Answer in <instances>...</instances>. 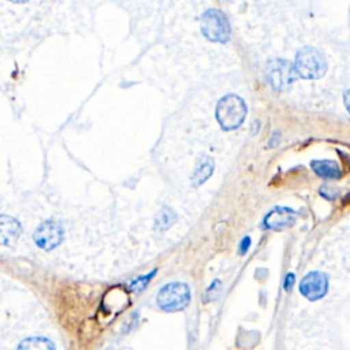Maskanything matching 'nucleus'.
Returning a JSON list of instances; mask_svg holds the SVG:
<instances>
[{
    "label": "nucleus",
    "instance_id": "6",
    "mask_svg": "<svg viewBox=\"0 0 350 350\" xmlns=\"http://www.w3.org/2000/svg\"><path fill=\"white\" fill-rule=\"evenodd\" d=\"M297 74L294 66L286 60H272L268 66V79L275 89H284L293 83Z\"/></svg>",
    "mask_w": 350,
    "mask_h": 350
},
{
    "label": "nucleus",
    "instance_id": "13",
    "mask_svg": "<svg viewBox=\"0 0 350 350\" xmlns=\"http://www.w3.org/2000/svg\"><path fill=\"white\" fill-rule=\"evenodd\" d=\"M176 220V215L172 209L170 208H164L159 212L157 217H156V228L160 231L167 230L170 226H172V223Z\"/></svg>",
    "mask_w": 350,
    "mask_h": 350
},
{
    "label": "nucleus",
    "instance_id": "16",
    "mask_svg": "<svg viewBox=\"0 0 350 350\" xmlns=\"http://www.w3.org/2000/svg\"><path fill=\"white\" fill-rule=\"evenodd\" d=\"M249 246H250V238L246 237V238L242 239V243H241V246H239L241 253H245V252L249 249Z\"/></svg>",
    "mask_w": 350,
    "mask_h": 350
},
{
    "label": "nucleus",
    "instance_id": "14",
    "mask_svg": "<svg viewBox=\"0 0 350 350\" xmlns=\"http://www.w3.org/2000/svg\"><path fill=\"white\" fill-rule=\"evenodd\" d=\"M154 272H156V271H152L149 275L137 278L135 280H133V282L130 283V287H131L133 290H135V291H141L142 288H145V286L148 284V282L154 276Z\"/></svg>",
    "mask_w": 350,
    "mask_h": 350
},
{
    "label": "nucleus",
    "instance_id": "2",
    "mask_svg": "<svg viewBox=\"0 0 350 350\" xmlns=\"http://www.w3.org/2000/svg\"><path fill=\"white\" fill-rule=\"evenodd\" d=\"M246 104L235 94L223 97L216 107V118L220 126L226 130L237 129L246 116Z\"/></svg>",
    "mask_w": 350,
    "mask_h": 350
},
{
    "label": "nucleus",
    "instance_id": "7",
    "mask_svg": "<svg viewBox=\"0 0 350 350\" xmlns=\"http://www.w3.org/2000/svg\"><path fill=\"white\" fill-rule=\"evenodd\" d=\"M328 288L327 276L320 272H310L308 273L299 284V293L308 298L309 301L320 299L325 295Z\"/></svg>",
    "mask_w": 350,
    "mask_h": 350
},
{
    "label": "nucleus",
    "instance_id": "9",
    "mask_svg": "<svg viewBox=\"0 0 350 350\" xmlns=\"http://www.w3.org/2000/svg\"><path fill=\"white\" fill-rule=\"evenodd\" d=\"M21 234V224L14 217L0 215V243L10 246Z\"/></svg>",
    "mask_w": 350,
    "mask_h": 350
},
{
    "label": "nucleus",
    "instance_id": "8",
    "mask_svg": "<svg viewBox=\"0 0 350 350\" xmlns=\"http://www.w3.org/2000/svg\"><path fill=\"white\" fill-rule=\"evenodd\" d=\"M294 219H295V213L290 208H286V206L275 208L265 216V226L268 228L280 230L293 224Z\"/></svg>",
    "mask_w": 350,
    "mask_h": 350
},
{
    "label": "nucleus",
    "instance_id": "12",
    "mask_svg": "<svg viewBox=\"0 0 350 350\" xmlns=\"http://www.w3.org/2000/svg\"><path fill=\"white\" fill-rule=\"evenodd\" d=\"M16 350H55L52 342L45 338H27L22 340Z\"/></svg>",
    "mask_w": 350,
    "mask_h": 350
},
{
    "label": "nucleus",
    "instance_id": "5",
    "mask_svg": "<svg viewBox=\"0 0 350 350\" xmlns=\"http://www.w3.org/2000/svg\"><path fill=\"white\" fill-rule=\"evenodd\" d=\"M63 238V230L59 223L53 220L42 221L34 231L33 239L38 247L44 250H51L56 247Z\"/></svg>",
    "mask_w": 350,
    "mask_h": 350
},
{
    "label": "nucleus",
    "instance_id": "4",
    "mask_svg": "<svg viewBox=\"0 0 350 350\" xmlns=\"http://www.w3.org/2000/svg\"><path fill=\"white\" fill-rule=\"evenodd\" d=\"M201 29L206 38L216 42H226L230 38V25L219 10H208L201 16Z\"/></svg>",
    "mask_w": 350,
    "mask_h": 350
},
{
    "label": "nucleus",
    "instance_id": "3",
    "mask_svg": "<svg viewBox=\"0 0 350 350\" xmlns=\"http://www.w3.org/2000/svg\"><path fill=\"white\" fill-rule=\"evenodd\" d=\"M157 305L165 312H178L190 302V288L186 283H168L157 294Z\"/></svg>",
    "mask_w": 350,
    "mask_h": 350
},
{
    "label": "nucleus",
    "instance_id": "10",
    "mask_svg": "<svg viewBox=\"0 0 350 350\" xmlns=\"http://www.w3.org/2000/svg\"><path fill=\"white\" fill-rule=\"evenodd\" d=\"M312 170L321 178L334 179L340 176V170L335 161L331 160H314L310 164Z\"/></svg>",
    "mask_w": 350,
    "mask_h": 350
},
{
    "label": "nucleus",
    "instance_id": "17",
    "mask_svg": "<svg viewBox=\"0 0 350 350\" xmlns=\"http://www.w3.org/2000/svg\"><path fill=\"white\" fill-rule=\"evenodd\" d=\"M345 104H346V107H347V109L350 112V90L345 94Z\"/></svg>",
    "mask_w": 350,
    "mask_h": 350
},
{
    "label": "nucleus",
    "instance_id": "15",
    "mask_svg": "<svg viewBox=\"0 0 350 350\" xmlns=\"http://www.w3.org/2000/svg\"><path fill=\"white\" fill-rule=\"evenodd\" d=\"M293 283H294V275H293V273H287L286 280H284V288H286L287 291H288V290H291Z\"/></svg>",
    "mask_w": 350,
    "mask_h": 350
},
{
    "label": "nucleus",
    "instance_id": "1",
    "mask_svg": "<svg viewBox=\"0 0 350 350\" xmlns=\"http://www.w3.org/2000/svg\"><path fill=\"white\" fill-rule=\"evenodd\" d=\"M294 70L295 74L302 78L316 79L324 75L327 70V62L320 51L306 46L297 53Z\"/></svg>",
    "mask_w": 350,
    "mask_h": 350
},
{
    "label": "nucleus",
    "instance_id": "11",
    "mask_svg": "<svg viewBox=\"0 0 350 350\" xmlns=\"http://www.w3.org/2000/svg\"><path fill=\"white\" fill-rule=\"evenodd\" d=\"M212 172H213V160L208 156L200 157L193 174V185L200 186L212 175Z\"/></svg>",
    "mask_w": 350,
    "mask_h": 350
}]
</instances>
